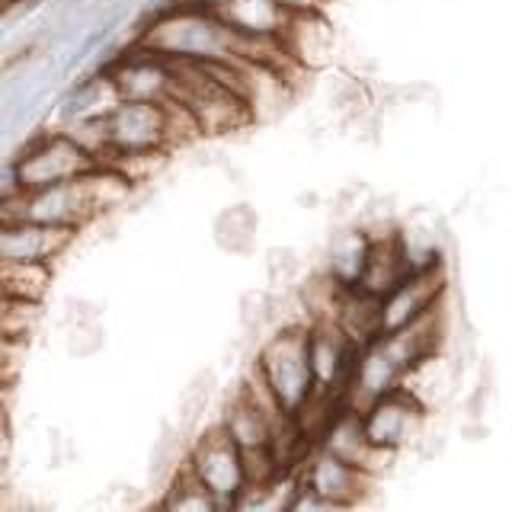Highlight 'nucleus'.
<instances>
[{
    "label": "nucleus",
    "mask_w": 512,
    "mask_h": 512,
    "mask_svg": "<svg viewBox=\"0 0 512 512\" xmlns=\"http://www.w3.org/2000/svg\"><path fill=\"white\" fill-rule=\"evenodd\" d=\"M279 4H282L288 13H308V10H320V7H324L320 0H279Z\"/></svg>",
    "instance_id": "473e14b6"
},
{
    "label": "nucleus",
    "mask_w": 512,
    "mask_h": 512,
    "mask_svg": "<svg viewBox=\"0 0 512 512\" xmlns=\"http://www.w3.org/2000/svg\"><path fill=\"white\" fill-rule=\"evenodd\" d=\"M135 45L164 58L228 61L237 58V29L224 23L215 10L176 4L144 23Z\"/></svg>",
    "instance_id": "f257e3e1"
},
{
    "label": "nucleus",
    "mask_w": 512,
    "mask_h": 512,
    "mask_svg": "<svg viewBox=\"0 0 512 512\" xmlns=\"http://www.w3.org/2000/svg\"><path fill=\"white\" fill-rule=\"evenodd\" d=\"M106 71L116 80L122 100L164 103L173 96V71L167 58L148 52V48H141V45H128Z\"/></svg>",
    "instance_id": "9d476101"
},
{
    "label": "nucleus",
    "mask_w": 512,
    "mask_h": 512,
    "mask_svg": "<svg viewBox=\"0 0 512 512\" xmlns=\"http://www.w3.org/2000/svg\"><path fill=\"white\" fill-rule=\"evenodd\" d=\"M45 221V224H64V228H84L87 221H93V205L87 196L84 176L77 180H64L55 186L16 192V196H4V208H0V224L4 221Z\"/></svg>",
    "instance_id": "423d86ee"
},
{
    "label": "nucleus",
    "mask_w": 512,
    "mask_h": 512,
    "mask_svg": "<svg viewBox=\"0 0 512 512\" xmlns=\"http://www.w3.org/2000/svg\"><path fill=\"white\" fill-rule=\"evenodd\" d=\"M58 128L64 135H71L80 148L90 151L100 164V157L112 148V138H109V116H96V119H68V122H58Z\"/></svg>",
    "instance_id": "c85d7f7f"
},
{
    "label": "nucleus",
    "mask_w": 512,
    "mask_h": 512,
    "mask_svg": "<svg viewBox=\"0 0 512 512\" xmlns=\"http://www.w3.org/2000/svg\"><path fill=\"white\" fill-rule=\"evenodd\" d=\"M77 228L45 221H4L0 224V263H55L71 247Z\"/></svg>",
    "instance_id": "9b49d317"
},
{
    "label": "nucleus",
    "mask_w": 512,
    "mask_h": 512,
    "mask_svg": "<svg viewBox=\"0 0 512 512\" xmlns=\"http://www.w3.org/2000/svg\"><path fill=\"white\" fill-rule=\"evenodd\" d=\"M52 285V263H0V295L42 301Z\"/></svg>",
    "instance_id": "393cba45"
},
{
    "label": "nucleus",
    "mask_w": 512,
    "mask_h": 512,
    "mask_svg": "<svg viewBox=\"0 0 512 512\" xmlns=\"http://www.w3.org/2000/svg\"><path fill=\"white\" fill-rule=\"evenodd\" d=\"M109 138H112V148H116V151L167 148V116H164V103L122 100L116 109L109 112Z\"/></svg>",
    "instance_id": "4468645a"
},
{
    "label": "nucleus",
    "mask_w": 512,
    "mask_h": 512,
    "mask_svg": "<svg viewBox=\"0 0 512 512\" xmlns=\"http://www.w3.org/2000/svg\"><path fill=\"white\" fill-rule=\"evenodd\" d=\"M10 167L16 173L20 189L29 192V189L64 183V180H77V176H84L96 167V157L80 148L71 135H64L61 128H55V132L32 138Z\"/></svg>",
    "instance_id": "20e7f679"
},
{
    "label": "nucleus",
    "mask_w": 512,
    "mask_h": 512,
    "mask_svg": "<svg viewBox=\"0 0 512 512\" xmlns=\"http://www.w3.org/2000/svg\"><path fill=\"white\" fill-rule=\"evenodd\" d=\"M189 468L212 490L221 509H234L237 496L247 487V468L240 445L228 436V429L215 423L189 448Z\"/></svg>",
    "instance_id": "39448f33"
},
{
    "label": "nucleus",
    "mask_w": 512,
    "mask_h": 512,
    "mask_svg": "<svg viewBox=\"0 0 512 512\" xmlns=\"http://www.w3.org/2000/svg\"><path fill=\"white\" fill-rule=\"evenodd\" d=\"M167 64L173 71V96L196 112V119L208 138L244 132V128L256 122L250 103L231 87H224L221 80L205 68V61L167 58Z\"/></svg>",
    "instance_id": "f03ea898"
},
{
    "label": "nucleus",
    "mask_w": 512,
    "mask_h": 512,
    "mask_svg": "<svg viewBox=\"0 0 512 512\" xmlns=\"http://www.w3.org/2000/svg\"><path fill=\"white\" fill-rule=\"evenodd\" d=\"M333 320L349 333V340L362 349V346H368V343L378 340V336L384 333L381 298L362 292L359 285L343 288V295H340V304H336Z\"/></svg>",
    "instance_id": "a211bd4d"
},
{
    "label": "nucleus",
    "mask_w": 512,
    "mask_h": 512,
    "mask_svg": "<svg viewBox=\"0 0 512 512\" xmlns=\"http://www.w3.org/2000/svg\"><path fill=\"white\" fill-rule=\"evenodd\" d=\"M308 349L317 388L346 391L352 365H356L359 346L349 340V333L336 320H311L308 324Z\"/></svg>",
    "instance_id": "f8f14e48"
},
{
    "label": "nucleus",
    "mask_w": 512,
    "mask_h": 512,
    "mask_svg": "<svg viewBox=\"0 0 512 512\" xmlns=\"http://www.w3.org/2000/svg\"><path fill=\"white\" fill-rule=\"evenodd\" d=\"M176 4H183V7H202V10H218L221 4H228V0H176Z\"/></svg>",
    "instance_id": "72a5a7b5"
},
{
    "label": "nucleus",
    "mask_w": 512,
    "mask_h": 512,
    "mask_svg": "<svg viewBox=\"0 0 512 512\" xmlns=\"http://www.w3.org/2000/svg\"><path fill=\"white\" fill-rule=\"evenodd\" d=\"M282 39L288 45V52H292V58L311 71H320L333 58V26L324 20L320 10L292 13Z\"/></svg>",
    "instance_id": "dca6fc26"
},
{
    "label": "nucleus",
    "mask_w": 512,
    "mask_h": 512,
    "mask_svg": "<svg viewBox=\"0 0 512 512\" xmlns=\"http://www.w3.org/2000/svg\"><path fill=\"white\" fill-rule=\"evenodd\" d=\"M368 250H372V234H368L365 224L340 221L327 237L324 269L346 288L359 285L365 263H368Z\"/></svg>",
    "instance_id": "2eb2a0df"
},
{
    "label": "nucleus",
    "mask_w": 512,
    "mask_h": 512,
    "mask_svg": "<svg viewBox=\"0 0 512 512\" xmlns=\"http://www.w3.org/2000/svg\"><path fill=\"white\" fill-rule=\"evenodd\" d=\"M122 103V93L116 87L112 74L103 68L96 71L93 77L80 80L74 84L68 93L58 100V119L68 122V119H96V116H109L112 109Z\"/></svg>",
    "instance_id": "f3484780"
},
{
    "label": "nucleus",
    "mask_w": 512,
    "mask_h": 512,
    "mask_svg": "<svg viewBox=\"0 0 512 512\" xmlns=\"http://www.w3.org/2000/svg\"><path fill=\"white\" fill-rule=\"evenodd\" d=\"M106 343V333H103V324L100 320H80V324H71L68 327V356L74 359H93L96 352L103 349Z\"/></svg>",
    "instance_id": "7c9ffc66"
},
{
    "label": "nucleus",
    "mask_w": 512,
    "mask_h": 512,
    "mask_svg": "<svg viewBox=\"0 0 512 512\" xmlns=\"http://www.w3.org/2000/svg\"><path fill=\"white\" fill-rule=\"evenodd\" d=\"M317 445L327 448V452L336 458L356 464V468L368 471L372 477H381V471L388 468V461L394 458V452H384V448H378L372 439H368L362 410L349 407V404L333 416V423L327 426V432L320 436Z\"/></svg>",
    "instance_id": "ddd939ff"
},
{
    "label": "nucleus",
    "mask_w": 512,
    "mask_h": 512,
    "mask_svg": "<svg viewBox=\"0 0 512 512\" xmlns=\"http://www.w3.org/2000/svg\"><path fill=\"white\" fill-rule=\"evenodd\" d=\"M448 295V276H445V260L432 263L423 269H413L410 276L400 282L388 298H381V320L384 333L413 324L416 317H423L436 304H442Z\"/></svg>",
    "instance_id": "1a4fd4ad"
},
{
    "label": "nucleus",
    "mask_w": 512,
    "mask_h": 512,
    "mask_svg": "<svg viewBox=\"0 0 512 512\" xmlns=\"http://www.w3.org/2000/svg\"><path fill=\"white\" fill-rule=\"evenodd\" d=\"M224 23L247 36H282L292 13L279 0H228L215 10Z\"/></svg>",
    "instance_id": "6ab92c4d"
},
{
    "label": "nucleus",
    "mask_w": 512,
    "mask_h": 512,
    "mask_svg": "<svg viewBox=\"0 0 512 512\" xmlns=\"http://www.w3.org/2000/svg\"><path fill=\"white\" fill-rule=\"evenodd\" d=\"M320 4H330V0H320Z\"/></svg>",
    "instance_id": "f704fd0d"
},
{
    "label": "nucleus",
    "mask_w": 512,
    "mask_h": 512,
    "mask_svg": "<svg viewBox=\"0 0 512 512\" xmlns=\"http://www.w3.org/2000/svg\"><path fill=\"white\" fill-rule=\"evenodd\" d=\"M100 304L96 301H87V298H68L64 301V327L71 324H80V320H100Z\"/></svg>",
    "instance_id": "2f4dec72"
},
{
    "label": "nucleus",
    "mask_w": 512,
    "mask_h": 512,
    "mask_svg": "<svg viewBox=\"0 0 512 512\" xmlns=\"http://www.w3.org/2000/svg\"><path fill=\"white\" fill-rule=\"evenodd\" d=\"M365 432L384 452H404L416 445L420 432L429 423V410L416 400L407 388H394L388 394L375 397L372 404L362 410Z\"/></svg>",
    "instance_id": "0eeeda50"
},
{
    "label": "nucleus",
    "mask_w": 512,
    "mask_h": 512,
    "mask_svg": "<svg viewBox=\"0 0 512 512\" xmlns=\"http://www.w3.org/2000/svg\"><path fill=\"white\" fill-rule=\"evenodd\" d=\"M84 186H87V196H90L96 218L116 212V208H125L135 196V183L109 164H96L90 173H84Z\"/></svg>",
    "instance_id": "5701e85b"
},
{
    "label": "nucleus",
    "mask_w": 512,
    "mask_h": 512,
    "mask_svg": "<svg viewBox=\"0 0 512 512\" xmlns=\"http://www.w3.org/2000/svg\"><path fill=\"white\" fill-rule=\"evenodd\" d=\"M215 391H218V375L212 368H199V372L183 384L180 397H176V423L186 432L196 429L202 423L208 404H212Z\"/></svg>",
    "instance_id": "a878e982"
},
{
    "label": "nucleus",
    "mask_w": 512,
    "mask_h": 512,
    "mask_svg": "<svg viewBox=\"0 0 512 512\" xmlns=\"http://www.w3.org/2000/svg\"><path fill=\"white\" fill-rule=\"evenodd\" d=\"M218 423L228 429V436L240 445V452L272 445V416L263 407H256L240 388L234 391L228 404H224V413Z\"/></svg>",
    "instance_id": "aec40b11"
},
{
    "label": "nucleus",
    "mask_w": 512,
    "mask_h": 512,
    "mask_svg": "<svg viewBox=\"0 0 512 512\" xmlns=\"http://www.w3.org/2000/svg\"><path fill=\"white\" fill-rule=\"evenodd\" d=\"M298 477L308 484L317 496H324V500L333 506V509H352V506H362L365 496L375 490V480L368 471L356 468V464H349L343 458L330 455L327 448L314 445L311 455L301 461V471Z\"/></svg>",
    "instance_id": "6e6552de"
},
{
    "label": "nucleus",
    "mask_w": 512,
    "mask_h": 512,
    "mask_svg": "<svg viewBox=\"0 0 512 512\" xmlns=\"http://www.w3.org/2000/svg\"><path fill=\"white\" fill-rule=\"evenodd\" d=\"M186 461H189L186 429L180 423H164V426H160V432H157L154 445H151V455H148V477H151V484L167 487L170 480L183 471Z\"/></svg>",
    "instance_id": "4be33fe9"
},
{
    "label": "nucleus",
    "mask_w": 512,
    "mask_h": 512,
    "mask_svg": "<svg viewBox=\"0 0 512 512\" xmlns=\"http://www.w3.org/2000/svg\"><path fill=\"white\" fill-rule=\"evenodd\" d=\"M160 509H167V512H218L221 506L212 496V490L202 484V480L196 477V471H192L189 461H186L183 471L164 487Z\"/></svg>",
    "instance_id": "b1692460"
},
{
    "label": "nucleus",
    "mask_w": 512,
    "mask_h": 512,
    "mask_svg": "<svg viewBox=\"0 0 512 512\" xmlns=\"http://www.w3.org/2000/svg\"><path fill=\"white\" fill-rule=\"evenodd\" d=\"M170 154H173V151H167V148H148V151H116V148H109V151L100 157V164L116 167V170L125 173L135 186H141V183H148L151 176H157L160 170L167 167V157H170Z\"/></svg>",
    "instance_id": "bb28decb"
},
{
    "label": "nucleus",
    "mask_w": 512,
    "mask_h": 512,
    "mask_svg": "<svg viewBox=\"0 0 512 512\" xmlns=\"http://www.w3.org/2000/svg\"><path fill=\"white\" fill-rule=\"evenodd\" d=\"M42 320V301L0 295V336L4 340H29Z\"/></svg>",
    "instance_id": "cd10ccee"
},
{
    "label": "nucleus",
    "mask_w": 512,
    "mask_h": 512,
    "mask_svg": "<svg viewBox=\"0 0 512 512\" xmlns=\"http://www.w3.org/2000/svg\"><path fill=\"white\" fill-rule=\"evenodd\" d=\"M256 224H260V218H256L253 205H247V202L221 208V212L215 215V221H212V237H215L218 250L231 253V256L253 253V247H256Z\"/></svg>",
    "instance_id": "412c9836"
},
{
    "label": "nucleus",
    "mask_w": 512,
    "mask_h": 512,
    "mask_svg": "<svg viewBox=\"0 0 512 512\" xmlns=\"http://www.w3.org/2000/svg\"><path fill=\"white\" fill-rule=\"evenodd\" d=\"M301 253L295 247H272L266 253V279L272 288H288V285H298L301 279Z\"/></svg>",
    "instance_id": "c756f323"
},
{
    "label": "nucleus",
    "mask_w": 512,
    "mask_h": 512,
    "mask_svg": "<svg viewBox=\"0 0 512 512\" xmlns=\"http://www.w3.org/2000/svg\"><path fill=\"white\" fill-rule=\"evenodd\" d=\"M256 365L263 368L279 404L298 413L317 388L308 349V324H285L272 336H266L260 352H256Z\"/></svg>",
    "instance_id": "7ed1b4c3"
}]
</instances>
